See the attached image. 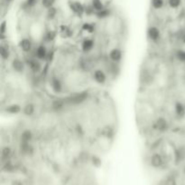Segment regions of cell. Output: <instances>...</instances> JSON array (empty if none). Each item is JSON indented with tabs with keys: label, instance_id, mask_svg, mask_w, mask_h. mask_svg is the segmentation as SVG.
<instances>
[{
	"label": "cell",
	"instance_id": "cell-1",
	"mask_svg": "<svg viewBox=\"0 0 185 185\" xmlns=\"http://www.w3.org/2000/svg\"><path fill=\"white\" fill-rule=\"evenodd\" d=\"M150 163H151V165L154 168H160V167H162L163 164H164V159L161 156V154H154L151 157Z\"/></svg>",
	"mask_w": 185,
	"mask_h": 185
},
{
	"label": "cell",
	"instance_id": "cell-2",
	"mask_svg": "<svg viewBox=\"0 0 185 185\" xmlns=\"http://www.w3.org/2000/svg\"><path fill=\"white\" fill-rule=\"evenodd\" d=\"M148 36H149V38L151 40L156 41L159 38V36H160V31L155 26H151L148 29Z\"/></svg>",
	"mask_w": 185,
	"mask_h": 185
},
{
	"label": "cell",
	"instance_id": "cell-3",
	"mask_svg": "<svg viewBox=\"0 0 185 185\" xmlns=\"http://www.w3.org/2000/svg\"><path fill=\"white\" fill-rule=\"evenodd\" d=\"M51 88H52V90H53L55 93H60L61 91H62V83H61V81H60L58 78L53 77V78L51 79Z\"/></svg>",
	"mask_w": 185,
	"mask_h": 185
},
{
	"label": "cell",
	"instance_id": "cell-4",
	"mask_svg": "<svg viewBox=\"0 0 185 185\" xmlns=\"http://www.w3.org/2000/svg\"><path fill=\"white\" fill-rule=\"evenodd\" d=\"M156 128L161 131V132H165L167 130L168 128V123H167V121L165 120V118H159L157 121H156Z\"/></svg>",
	"mask_w": 185,
	"mask_h": 185
},
{
	"label": "cell",
	"instance_id": "cell-5",
	"mask_svg": "<svg viewBox=\"0 0 185 185\" xmlns=\"http://www.w3.org/2000/svg\"><path fill=\"white\" fill-rule=\"evenodd\" d=\"M88 96V93H78V94H75L74 96H72L71 98V102L73 103H79L83 102Z\"/></svg>",
	"mask_w": 185,
	"mask_h": 185
},
{
	"label": "cell",
	"instance_id": "cell-6",
	"mask_svg": "<svg viewBox=\"0 0 185 185\" xmlns=\"http://www.w3.org/2000/svg\"><path fill=\"white\" fill-rule=\"evenodd\" d=\"M71 8L73 12H75L76 14H79V15H81L84 12V7L80 2H76V1L72 2L71 4Z\"/></svg>",
	"mask_w": 185,
	"mask_h": 185
},
{
	"label": "cell",
	"instance_id": "cell-7",
	"mask_svg": "<svg viewBox=\"0 0 185 185\" xmlns=\"http://www.w3.org/2000/svg\"><path fill=\"white\" fill-rule=\"evenodd\" d=\"M109 57L114 62L119 61L122 58V52L119 49H113L109 53Z\"/></svg>",
	"mask_w": 185,
	"mask_h": 185
},
{
	"label": "cell",
	"instance_id": "cell-8",
	"mask_svg": "<svg viewBox=\"0 0 185 185\" xmlns=\"http://www.w3.org/2000/svg\"><path fill=\"white\" fill-rule=\"evenodd\" d=\"M94 79L99 83H103L106 81V74L101 70H97L94 73Z\"/></svg>",
	"mask_w": 185,
	"mask_h": 185
},
{
	"label": "cell",
	"instance_id": "cell-9",
	"mask_svg": "<svg viewBox=\"0 0 185 185\" xmlns=\"http://www.w3.org/2000/svg\"><path fill=\"white\" fill-rule=\"evenodd\" d=\"M20 46L24 52H29L32 48V43L29 39H23L20 43Z\"/></svg>",
	"mask_w": 185,
	"mask_h": 185
},
{
	"label": "cell",
	"instance_id": "cell-10",
	"mask_svg": "<svg viewBox=\"0 0 185 185\" xmlns=\"http://www.w3.org/2000/svg\"><path fill=\"white\" fill-rule=\"evenodd\" d=\"M13 67L16 72H23L24 70V63L19 59H15L13 61Z\"/></svg>",
	"mask_w": 185,
	"mask_h": 185
},
{
	"label": "cell",
	"instance_id": "cell-11",
	"mask_svg": "<svg viewBox=\"0 0 185 185\" xmlns=\"http://www.w3.org/2000/svg\"><path fill=\"white\" fill-rule=\"evenodd\" d=\"M93 45H94V42H93L92 40H90V39H86V40L82 43V49L85 52L90 51V50L92 49Z\"/></svg>",
	"mask_w": 185,
	"mask_h": 185
},
{
	"label": "cell",
	"instance_id": "cell-12",
	"mask_svg": "<svg viewBox=\"0 0 185 185\" xmlns=\"http://www.w3.org/2000/svg\"><path fill=\"white\" fill-rule=\"evenodd\" d=\"M36 55L39 59H43L46 56V48L43 45H40L36 50Z\"/></svg>",
	"mask_w": 185,
	"mask_h": 185
},
{
	"label": "cell",
	"instance_id": "cell-13",
	"mask_svg": "<svg viewBox=\"0 0 185 185\" xmlns=\"http://www.w3.org/2000/svg\"><path fill=\"white\" fill-rule=\"evenodd\" d=\"M32 139V133L30 131H24L22 134L21 143H29Z\"/></svg>",
	"mask_w": 185,
	"mask_h": 185
},
{
	"label": "cell",
	"instance_id": "cell-14",
	"mask_svg": "<svg viewBox=\"0 0 185 185\" xmlns=\"http://www.w3.org/2000/svg\"><path fill=\"white\" fill-rule=\"evenodd\" d=\"M175 112L178 115L183 116L185 113V107L183 106V104L181 103H177L175 104Z\"/></svg>",
	"mask_w": 185,
	"mask_h": 185
},
{
	"label": "cell",
	"instance_id": "cell-15",
	"mask_svg": "<svg viewBox=\"0 0 185 185\" xmlns=\"http://www.w3.org/2000/svg\"><path fill=\"white\" fill-rule=\"evenodd\" d=\"M92 7L93 9L99 11L103 10L104 7H103V3L101 2V0H92Z\"/></svg>",
	"mask_w": 185,
	"mask_h": 185
},
{
	"label": "cell",
	"instance_id": "cell-16",
	"mask_svg": "<svg viewBox=\"0 0 185 185\" xmlns=\"http://www.w3.org/2000/svg\"><path fill=\"white\" fill-rule=\"evenodd\" d=\"M21 111V107L17 104H13L7 108V112L10 113H17Z\"/></svg>",
	"mask_w": 185,
	"mask_h": 185
},
{
	"label": "cell",
	"instance_id": "cell-17",
	"mask_svg": "<svg viewBox=\"0 0 185 185\" xmlns=\"http://www.w3.org/2000/svg\"><path fill=\"white\" fill-rule=\"evenodd\" d=\"M151 4L154 9H160L164 6V0H151Z\"/></svg>",
	"mask_w": 185,
	"mask_h": 185
},
{
	"label": "cell",
	"instance_id": "cell-18",
	"mask_svg": "<svg viewBox=\"0 0 185 185\" xmlns=\"http://www.w3.org/2000/svg\"><path fill=\"white\" fill-rule=\"evenodd\" d=\"M24 113H25L26 115H32L33 113H34V106L31 103L27 104L24 109Z\"/></svg>",
	"mask_w": 185,
	"mask_h": 185
},
{
	"label": "cell",
	"instance_id": "cell-19",
	"mask_svg": "<svg viewBox=\"0 0 185 185\" xmlns=\"http://www.w3.org/2000/svg\"><path fill=\"white\" fill-rule=\"evenodd\" d=\"M30 67H31V69L33 71H34V72H38L39 70H40V68H41V65H40V64L38 63L37 61H35V60H32L30 62Z\"/></svg>",
	"mask_w": 185,
	"mask_h": 185
},
{
	"label": "cell",
	"instance_id": "cell-20",
	"mask_svg": "<svg viewBox=\"0 0 185 185\" xmlns=\"http://www.w3.org/2000/svg\"><path fill=\"white\" fill-rule=\"evenodd\" d=\"M56 0H42V5L45 7V8H51L52 6L54 5Z\"/></svg>",
	"mask_w": 185,
	"mask_h": 185
},
{
	"label": "cell",
	"instance_id": "cell-21",
	"mask_svg": "<svg viewBox=\"0 0 185 185\" xmlns=\"http://www.w3.org/2000/svg\"><path fill=\"white\" fill-rule=\"evenodd\" d=\"M0 53H1V56L3 59H7L9 57V52H8V49L6 48L4 45L1 46L0 48Z\"/></svg>",
	"mask_w": 185,
	"mask_h": 185
},
{
	"label": "cell",
	"instance_id": "cell-22",
	"mask_svg": "<svg viewBox=\"0 0 185 185\" xmlns=\"http://www.w3.org/2000/svg\"><path fill=\"white\" fill-rule=\"evenodd\" d=\"M168 3L172 8H177L181 5L182 0H168Z\"/></svg>",
	"mask_w": 185,
	"mask_h": 185
},
{
	"label": "cell",
	"instance_id": "cell-23",
	"mask_svg": "<svg viewBox=\"0 0 185 185\" xmlns=\"http://www.w3.org/2000/svg\"><path fill=\"white\" fill-rule=\"evenodd\" d=\"M11 154V149L9 147H5L4 149H3V151H2V156H3V158L5 159V158H8L9 156H10Z\"/></svg>",
	"mask_w": 185,
	"mask_h": 185
},
{
	"label": "cell",
	"instance_id": "cell-24",
	"mask_svg": "<svg viewBox=\"0 0 185 185\" xmlns=\"http://www.w3.org/2000/svg\"><path fill=\"white\" fill-rule=\"evenodd\" d=\"M97 15H98V17H99V18H103V17H108V11L103 9V10L101 11H99V12L97 13Z\"/></svg>",
	"mask_w": 185,
	"mask_h": 185
},
{
	"label": "cell",
	"instance_id": "cell-25",
	"mask_svg": "<svg viewBox=\"0 0 185 185\" xmlns=\"http://www.w3.org/2000/svg\"><path fill=\"white\" fill-rule=\"evenodd\" d=\"M56 15V9L54 7H51L48 9V17L49 18H53Z\"/></svg>",
	"mask_w": 185,
	"mask_h": 185
},
{
	"label": "cell",
	"instance_id": "cell-26",
	"mask_svg": "<svg viewBox=\"0 0 185 185\" xmlns=\"http://www.w3.org/2000/svg\"><path fill=\"white\" fill-rule=\"evenodd\" d=\"M177 57L179 60L185 62V51H178L177 53Z\"/></svg>",
	"mask_w": 185,
	"mask_h": 185
},
{
	"label": "cell",
	"instance_id": "cell-27",
	"mask_svg": "<svg viewBox=\"0 0 185 185\" xmlns=\"http://www.w3.org/2000/svg\"><path fill=\"white\" fill-rule=\"evenodd\" d=\"M83 29L86 30L87 32H93V30H94L93 26L91 25H90V24H85V25L83 26Z\"/></svg>",
	"mask_w": 185,
	"mask_h": 185
},
{
	"label": "cell",
	"instance_id": "cell-28",
	"mask_svg": "<svg viewBox=\"0 0 185 185\" xmlns=\"http://www.w3.org/2000/svg\"><path fill=\"white\" fill-rule=\"evenodd\" d=\"M6 27H7V22L6 21H4V22H2V24H1V28H0V34L3 36L4 34H5V32H6Z\"/></svg>",
	"mask_w": 185,
	"mask_h": 185
},
{
	"label": "cell",
	"instance_id": "cell-29",
	"mask_svg": "<svg viewBox=\"0 0 185 185\" xmlns=\"http://www.w3.org/2000/svg\"><path fill=\"white\" fill-rule=\"evenodd\" d=\"M36 2H37V0H26V4H27V6H29V7L34 6V5L36 4Z\"/></svg>",
	"mask_w": 185,
	"mask_h": 185
},
{
	"label": "cell",
	"instance_id": "cell-30",
	"mask_svg": "<svg viewBox=\"0 0 185 185\" xmlns=\"http://www.w3.org/2000/svg\"><path fill=\"white\" fill-rule=\"evenodd\" d=\"M47 37H48L49 40H52L55 37V33L54 32H49L48 35H47Z\"/></svg>",
	"mask_w": 185,
	"mask_h": 185
}]
</instances>
